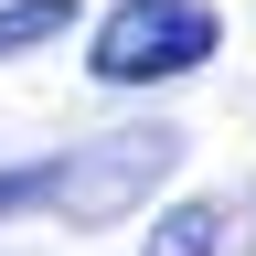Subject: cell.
<instances>
[{"label": "cell", "instance_id": "obj_1", "mask_svg": "<svg viewBox=\"0 0 256 256\" xmlns=\"http://www.w3.org/2000/svg\"><path fill=\"white\" fill-rule=\"evenodd\" d=\"M171 171H182V128H160V118L150 128H107V139L43 160V214L54 224H128Z\"/></svg>", "mask_w": 256, "mask_h": 256}, {"label": "cell", "instance_id": "obj_3", "mask_svg": "<svg viewBox=\"0 0 256 256\" xmlns=\"http://www.w3.org/2000/svg\"><path fill=\"white\" fill-rule=\"evenodd\" d=\"M224 246H235V214L224 203H171V214H150L139 256H224Z\"/></svg>", "mask_w": 256, "mask_h": 256}, {"label": "cell", "instance_id": "obj_2", "mask_svg": "<svg viewBox=\"0 0 256 256\" xmlns=\"http://www.w3.org/2000/svg\"><path fill=\"white\" fill-rule=\"evenodd\" d=\"M214 54H224L214 0H118L86 32V75L96 86H171V75H203Z\"/></svg>", "mask_w": 256, "mask_h": 256}, {"label": "cell", "instance_id": "obj_4", "mask_svg": "<svg viewBox=\"0 0 256 256\" xmlns=\"http://www.w3.org/2000/svg\"><path fill=\"white\" fill-rule=\"evenodd\" d=\"M64 32H75V0H0V64L43 54V43H64Z\"/></svg>", "mask_w": 256, "mask_h": 256}, {"label": "cell", "instance_id": "obj_5", "mask_svg": "<svg viewBox=\"0 0 256 256\" xmlns=\"http://www.w3.org/2000/svg\"><path fill=\"white\" fill-rule=\"evenodd\" d=\"M11 214H43V160H22V171H0V224Z\"/></svg>", "mask_w": 256, "mask_h": 256}]
</instances>
